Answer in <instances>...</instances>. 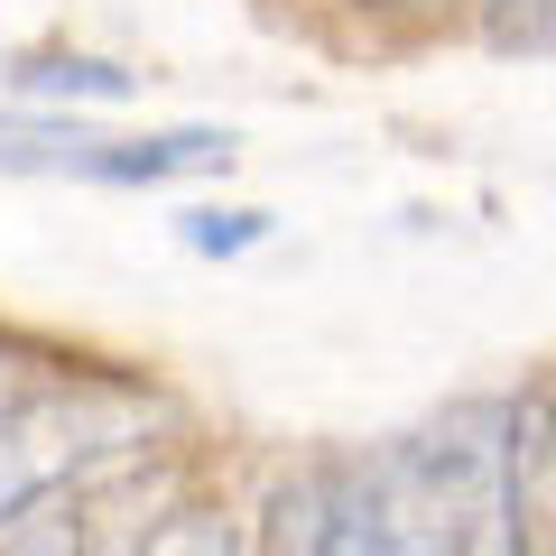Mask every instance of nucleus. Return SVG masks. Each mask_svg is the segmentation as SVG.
I'll use <instances>...</instances> for the list:
<instances>
[{"instance_id": "obj_6", "label": "nucleus", "mask_w": 556, "mask_h": 556, "mask_svg": "<svg viewBox=\"0 0 556 556\" xmlns=\"http://www.w3.org/2000/svg\"><path fill=\"white\" fill-rule=\"evenodd\" d=\"M186 241H195V251H241V241H260V214H195Z\"/></svg>"}, {"instance_id": "obj_1", "label": "nucleus", "mask_w": 556, "mask_h": 556, "mask_svg": "<svg viewBox=\"0 0 556 556\" xmlns=\"http://www.w3.org/2000/svg\"><path fill=\"white\" fill-rule=\"evenodd\" d=\"M260 556H529L519 408L464 399L408 437L278 473Z\"/></svg>"}, {"instance_id": "obj_8", "label": "nucleus", "mask_w": 556, "mask_h": 556, "mask_svg": "<svg viewBox=\"0 0 556 556\" xmlns=\"http://www.w3.org/2000/svg\"><path fill=\"white\" fill-rule=\"evenodd\" d=\"M538 28H547V38H556V0H538Z\"/></svg>"}, {"instance_id": "obj_7", "label": "nucleus", "mask_w": 556, "mask_h": 556, "mask_svg": "<svg viewBox=\"0 0 556 556\" xmlns=\"http://www.w3.org/2000/svg\"><path fill=\"white\" fill-rule=\"evenodd\" d=\"M538 510L556 519V417H547V437H538Z\"/></svg>"}, {"instance_id": "obj_4", "label": "nucleus", "mask_w": 556, "mask_h": 556, "mask_svg": "<svg viewBox=\"0 0 556 556\" xmlns=\"http://www.w3.org/2000/svg\"><path fill=\"white\" fill-rule=\"evenodd\" d=\"M130 556H251V547H241V529L223 510H177V519H159V529L139 538Z\"/></svg>"}, {"instance_id": "obj_5", "label": "nucleus", "mask_w": 556, "mask_h": 556, "mask_svg": "<svg viewBox=\"0 0 556 556\" xmlns=\"http://www.w3.org/2000/svg\"><path fill=\"white\" fill-rule=\"evenodd\" d=\"M0 556H93V538H84V519H20V529L0 538Z\"/></svg>"}, {"instance_id": "obj_2", "label": "nucleus", "mask_w": 556, "mask_h": 556, "mask_svg": "<svg viewBox=\"0 0 556 556\" xmlns=\"http://www.w3.org/2000/svg\"><path fill=\"white\" fill-rule=\"evenodd\" d=\"M159 408L139 390H112V380H75V390H28L0 399V538L38 519L65 482L121 464L130 445H149Z\"/></svg>"}, {"instance_id": "obj_3", "label": "nucleus", "mask_w": 556, "mask_h": 556, "mask_svg": "<svg viewBox=\"0 0 556 556\" xmlns=\"http://www.w3.org/2000/svg\"><path fill=\"white\" fill-rule=\"evenodd\" d=\"M10 84H28V93H84V102H121L130 93V75L102 56H28Z\"/></svg>"}]
</instances>
